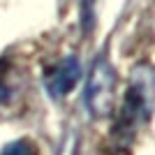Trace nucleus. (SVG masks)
I'll list each match as a JSON object with an SVG mask.
<instances>
[{
  "label": "nucleus",
  "instance_id": "1",
  "mask_svg": "<svg viewBox=\"0 0 155 155\" xmlns=\"http://www.w3.org/2000/svg\"><path fill=\"white\" fill-rule=\"evenodd\" d=\"M153 114V72L148 65L132 70V79L125 91V102L120 109V127L132 134Z\"/></svg>",
  "mask_w": 155,
  "mask_h": 155
},
{
  "label": "nucleus",
  "instance_id": "4",
  "mask_svg": "<svg viewBox=\"0 0 155 155\" xmlns=\"http://www.w3.org/2000/svg\"><path fill=\"white\" fill-rule=\"evenodd\" d=\"M58 155H81V139L77 130H65V134L60 137Z\"/></svg>",
  "mask_w": 155,
  "mask_h": 155
},
{
  "label": "nucleus",
  "instance_id": "2",
  "mask_svg": "<svg viewBox=\"0 0 155 155\" xmlns=\"http://www.w3.org/2000/svg\"><path fill=\"white\" fill-rule=\"evenodd\" d=\"M116 70L107 58H97L86 81V107L93 118H107L116 107Z\"/></svg>",
  "mask_w": 155,
  "mask_h": 155
},
{
  "label": "nucleus",
  "instance_id": "3",
  "mask_svg": "<svg viewBox=\"0 0 155 155\" xmlns=\"http://www.w3.org/2000/svg\"><path fill=\"white\" fill-rule=\"evenodd\" d=\"M44 88L53 100H63L65 95H70L77 84L81 81V63L77 56H65L58 63H53L49 70L44 72Z\"/></svg>",
  "mask_w": 155,
  "mask_h": 155
},
{
  "label": "nucleus",
  "instance_id": "5",
  "mask_svg": "<svg viewBox=\"0 0 155 155\" xmlns=\"http://www.w3.org/2000/svg\"><path fill=\"white\" fill-rule=\"evenodd\" d=\"M0 155H37V150H35V146L28 139H16V141L7 143Z\"/></svg>",
  "mask_w": 155,
  "mask_h": 155
}]
</instances>
